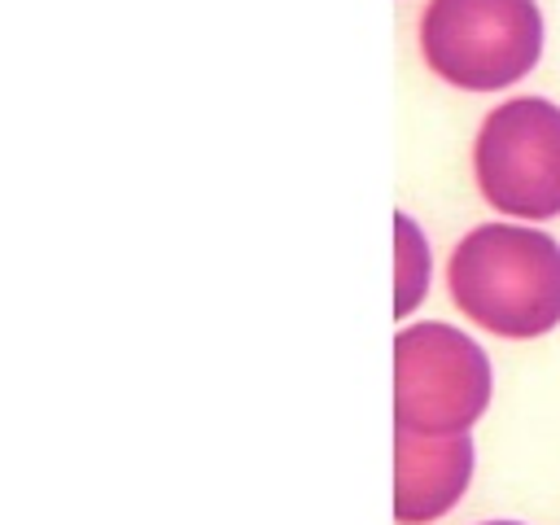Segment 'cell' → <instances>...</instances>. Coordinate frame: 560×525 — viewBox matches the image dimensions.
Wrapping results in <instances>:
<instances>
[{"label": "cell", "instance_id": "3957f363", "mask_svg": "<svg viewBox=\"0 0 560 525\" xmlns=\"http://www.w3.org/2000/svg\"><path fill=\"white\" fill-rule=\"evenodd\" d=\"M486 350L451 324H411L394 337V420L407 433H468L490 402Z\"/></svg>", "mask_w": 560, "mask_h": 525}, {"label": "cell", "instance_id": "8992f818", "mask_svg": "<svg viewBox=\"0 0 560 525\" xmlns=\"http://www.w3.org/2000/svg\"><path fill=\"white\" fill-rule=\"evenodd\" d=\"M394 271H398L394 315H407L424 298V284H429V245L407 214H394Z\"/></svg>", "mask_w": 560, "mask_h": 525}, {"label": "cell", "instance_id": "52a82bcc", "mask_svg": "<svg viewBox=\"0 0 560 525\" xmlns=\"http://www.w3.org/2000/svg\"><path fill=\"white\" fill-rule=\"evenodd\" d=\"M490 525H521V521H490Z\"/></svg>", "mask_w": 560, "mask_h": 525}, {"label": "cell", "instance_id": "7a4b0ae2", "mask_svg": "<svg viewBox=\"0 0 560 525\" xmlns=\"http://www.w3.org/2000/svg\"><path fill=\"white\" fill-rule=\"evenodd\" d=\"M420 52L438 79L464 92H499L538 66L542 13L534 0H429Z\"/></svg>", "mask_w": 560, "mask_h": 525}, {"label": "cell", "instance_id": "6da1fadb", "mask_svg": "<svg viewBox=\"0 0 560 525\" xmlns=\"http://www.w3.org/2000/svg\"><path fill=\"white\" fill-rule=\"evenodd\" d=\"M455 306L486 332L529 341L560 324V245L525 223L472 228L446 262Z\"/></svg>", "mask_w": 560, "mask_h": 525}, {"label": "cell", "instance_id": "5b68a950", "mask_svg": "<svg viewBox=\"0 0 560 525\" xmlns=\"http://www.w3.org/2000/svg\"><path fill=\"white\" fill-rule=\"evenodd\" d=\"M394 516L402 525H420L459 503L472 477V442L468 433H407L394 438Z\"/></svg>", "mask_w": 560, "mask_h": 525}, {"label": "cell", "instance_id": "277c9868", "mask_svg": "<svg viewBox=\"0 0 560 525\" xmlns=\"http://www.w3.org/2000/svg\"><path fill=\"white\" fill-rule=\"evenodd\" d=\"M472 175L499 214H560V105L547 96H512L494 105L472 140Z\"/></svg>", "mask_w": 560, "mask_h": 525}]
</instances>
